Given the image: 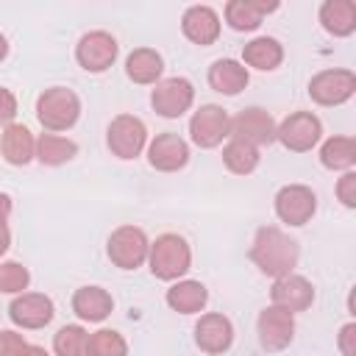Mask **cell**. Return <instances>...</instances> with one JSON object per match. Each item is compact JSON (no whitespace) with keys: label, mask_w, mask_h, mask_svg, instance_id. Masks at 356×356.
<instances>
[{"label":"cell","mask_w":356,"mask_h":356,"mask_svg":"<svg viewBox=\"0 0 356 356\" xmlns=\"http://www.w3.org/2000/svg\"><path fill=\"white\" fill-rule=\"evenodd\" d=\"M248 259L264 278L275 281L295 273L300 261V242L289 236V231H284L281 225H259L248 248Z\"/></svg>","instance_id":"obj_1"},{"label":"cell","mask_w":356,"mask_h":356,"mask_svg":"<svg viewBox=\"0 0 356 356\" xmlns=\"http://www.w3.org/2000/svg\"><path fill=\"white\" fill-rule=\"evenodd\" d=\"M147 270L156 281L164 284L186 278V273L192 270V245L186 242V236L175 231H164L156 239H150Z\"/></svg>","instance_id":"obj_2"},{"label":"cell","mask_w":356,"mask_h":356,"mask_svg":"<svg viewBox=\"0 0 356 356\" xmlns=\"http://www.w3.org/2000/svg\"><path fill=\"white\" fill-rule=\"evenodd\" d=\"M81 97L75 89L70 86H47L36 95V106L33 114L42 125V131L47 134H67L78 125L81 120Z\"/></svg>","instance_id":"obj_3"},{"label":"cell","mask_w":356,"mask_h":356,"mask_svg":"<svg viewBox=\"0 0 356 356\" xmlns=\"http://www.w3.org/2000/svg\"><path fill=\"white\" fill-rule=\"evenodd\" d=\"M147 250H150V236L142 225L134 222H122L117 225L108 239H106V256L114 267L131 273L147 264Z\"/></svg>","instance_id":"obj_4"},{"label":"cell","mask_w":356,"mask_h":356,"mask_svg":"<svg viewBox=\"0 0 356 356\" xmlns=\"http://www.w3.org/2000/svg\"><path fill=\"white\" fill-rule=\"evenodd\" d=\"M147 142H150V136H147V125L142 117L128 114V111L111 117V122L106 128V147L114 159L134 161L145 153Z\"/></svg>","instance_id":"obj_5"},{"label":"cell","mask_w":356,"mask_h":356,"mask_svg":"<svg viewBox=\"0 0 356 356\" xmlns=\"http://www.w3.org/2000/svg\"><path fill=\"white\" fill-rule=\"evenodd\" d=\"M306 92H309V97H312L314 106H323V108L345 106L356 95V72L350 67H328V70H320V72H314L309 78Z\"/></svg>","instance_id":"obj_6"},{"label":"cell","mask_w":356,"mask_h":356,"mask_svg":"<svg viewBox=\"0 0 356 356\" xmlns=\"http://www.w3.org/2000/svg\"><path fill=\"white\" fill-rule=\"evenodd\" d=\"M231 136V114L217 103H203L189 117V142L200 150L222 147Z\"/></svg>","instance_id":"obj_7"},{"label":"cell","mask_w":356,"mask_h":356,"mask_svg":"<svg viewBox=\"0 0 356 356\" xmlns=\"http://www.w3.org/2000/svg\"><path fill=\"white\" fill-rule=\"evenodd\" d=\"M275 142L289 153H312L323 142V120L314 111H292L278 120Z\"/></svg>","instance_id":"obj_8"},{"label":"cell","mask_w":356,"mask_h":356,"mask_svg":"<svg viewBox=\"0 0 356 356\" xmlns=\"http://www.w3.org/2000/svg\"><path fill=\"white\" fill-rule=\"evenodd\" d=\"M273 211L286 228H303L317 214V192L309 184H284L273 197Z\"/></svg>","instance_id":"obj_9"},{"label":"cell","mask_w":356,"mask_h":356,"mask_svg":"<svg viewBox=\"0 0 356 356\" xmlns=\"http://www.w3.org/2000/svg\"><path fill=\"white\" fill-rule=\"evenodd\" d=\"M120 56V42L114 33L103 31V28H95V31H86L78 42H75V61L83 72L89 75H103L114 67Z\"/></svg>","instance_id":"obj_10"},{"label":"cell","mask_w":356,"mask_h":356,"mask_svg":"<svg viewBox=\"0 0 356 356\" xmlns=\"http://www.w3.org/2000/svg\"><path fill=\"white\" fill-rule=\"evenodd\" d=\"M195 106V83L184 75L161 78L150 89V108L164 120H178Z\"/></svg>","instance_id":"obj_11"},{"label":"cell","mask_w":356,"mask_h":356,"mask_svg":"<svg viewBox=\"0 0 356 356\" xmlns=\"http://www.w3.org/2000/svg\"><path fill=\"white\" fill-rule=\"evenodd\" d=\"M275 128H278V120L267 108L248 106L231 117V136L228 139H239V142H248V145L261 150V147H270L275 142Z\"/></svg>","instance_id":"obj_12"},{"label":"cell","mask_w":356,"mask_h":356,"mask_svg":"<svg viewBox=\"0 0 356 356\" xmlns=\"http://www.w3.org/2000/svg\"><path fill=\"white\" fill-rule=\"evenodd\" d=\"M234 323L228 314L222 312H203L197 314V323L192 328V339H195V348L206 356H222L231 350L234 345Z\"/></svg>","instance_id":"obj_13"},{"label":"cell","mask_w":356,"mask_h":356,"mask_svg":"<svg viewBox=\"0 0 356 356\" xmlns=\"http://www.w3.org/2000/svg\"><path fill=\"white\" fill-rule=\"evenodd\" d=\"M295 331H298L295 314H289L278 306H264L256 317V337H259L261 350H267V353L286 350L295 342Z\"/></svg>","instance_id":"obj_14"},{"label":"cell","mask_w":356,"mask_h":356,"mask_svg":"<svg viewBox=\"0 0 356 356\" xmlns=\"http://www.w3.org/2000/svg\"><path fill=\"white\" fill-rule=\"evenodd\" d=\"M56 317V303L44 292H19L8 303V320L22 331H39Z\"/></svg>","instance_id":"obj_15"},{"label":"cell","mask_w":356,"mask_h":356,"mask_svg":"<svg viewBox=\"0 0 356 356\" xmlns=\"http://www.w3.org/2000/svg\"><path fill=\"white\" fill-rule=\"evenodd\" d=\"M314 298H317L314 284L306 275H300V273L281 275L270 286V306H278V309H284L289 314L309 312L314 306Z\"/></svg>","instance_id":"obj_16"},{"label":"cell","mask_w":356,"mask_h":356,"mask_svg":"<svg viewBox=\"0 0 356 356\" xmlns=\"http://www.w3.org/2000/svg\"><path fill=\"white\" fill-rule=\"evenodd\" d=\"M189 142L172 131L156 134L145 147V159L156 172H181L189 164Z\"/></svg>","instance_id":"obj_17"},{"label":"cell","mask_w":356,"mask_h":356,"mask_svg":"<svg viewBox=\"0 0 356 356\" xmlns=\"http://www.w3.org/2000/svg\"><path fill=\"white\" fill-rule=\"evenodd\" d=\"M181 33L197 47H211L222 33V19L211 6L195 3L181 14Z\"/></svg>","instance_id":"obj_18"},{"label":"cell","mask_w":356,"mask_h":356,"mask_svg":"<svg viewBox=\"0 0 356 356\" xmlns=\"http://www.w3.org/2000/svg\"><path fill=\"white\" fill-rule=\"evenodd\" d=\"M281 8L278 0H228L222 8L225 25L236 33H253L261 28L264 17L275 14Z\"/></svg>","instance_id":"obj_19"},{"label":"cell","mask_w":356,"mask_h":356,"mask_svg":"<svg viewBox=\"0 0 356 356\" xmlns=\"http://www.w3.org/2000/svg\"><path fill=\"white\" fill-rule=\"evenodd\" d=\"M70 309L72 314L81 320V323H103L111 317L114 312V298L106 286H97V284H86V286H78L70 298Z\"/></svg>","instance_id":"obj_20"},{"label":"cell","mask_w":356,"mask_h":356,"mask_svg":"<svg viewBox=\"0 0 356 356\" xmlns=\"http://www.w3.org/2000/svg\"><path fill=\"white\" fill-rule=\"evenodd\" d=\"M0 156L11 167H28L36 161V134L22 122L6 125L0 131Z\"/></svg>","instance_id":"obj_21"},{"label":"cell","mask_w":356,"mask_h":356,"mask_svg":"<svg viewBox=\"0 0 356 356\" xmlns=\"http://www.w3.org/2000/svg\"><path fill=\"white\" fill-rule=\"evenodd\" d=\"M164 303L170 306V312L175 314H203L206 306H209V286L197 278H181V281H172L164 292Z\"/></svg>","instance_id":"obj_22"},{"label":"cell","mask_w":356,"mask_h":356,"mask_svg":"<svg viewBox=\"0 0 356 356\" xmlns=\"http://www.w3.org/2000/svg\"><path fill=\"white\" fill-rule=\"evenodd\" d=\"M206 81H209V86H211L217 95L236 97L239 92L248 89V83H250V70H248L239 58H217V61L209 64Z\"/></svg>","instance_id":"obj_23"},{"label":"cell","mask_w":356,"mask_h":356,"mask_svg":"<svg viewBox=\"0 0 356 356\" xmlns=\"http://www.w3.org/2000/svg\"><path fill=\"white\" fill-rule=\"evenodd\" d=\"M317 19L328 36L348 39L356 33V0H323Z\"/></svg>","instance_id":"obj_24"},{"label":"cell","mask_w":356,"mask_h":356,"mask_svg":"<svg viewBox=\"0 0 356 356\" xmlns=\"http://www.w3.org/2000/svg\"><path fill=\"white\" fill-rule=\"evenodd\" d=\"M125 75L136 86H156L164 78V56L156 47H134L125 56Z\"/></svg>","instance_id":"obj_25"},{"label":"cell","mask_w":356,"mask_h":356,"mask_svg":"<svg viewBox=\"0 0 356 356\" xmlns=\"http://www.w3.org/2000/svg\"><path fill=\"white\" fill-rule=\"evenodd\" d=\"M284 58H286V50L275 36H253L248 44H242V64L248 70L273 72L284 64Z\"/></svg>","instance_id":"obj_26"},{"label":"cell","mask_w":356,"mask_h":356,"mask_svg":"<svg viewBox=\"0 0 356 356\" xmlns=\"http://www.w3.org/2000/svg\"><path fill=\"white\" fill-rule=\"evenodd\" d=\"M320 164L331 172H348L356 167V136L350 134H334L317 145Z\"/></svg>","instance_id":"obj_27"},{"label":"cell","mask_w":356,"mask_h":356,"mask_svg":"<svg viewBox=\"0 0 356 356\" xmlns=\"http://www.w3.org/2000/svg\"><path fill=\"white\" fill-rule=\"evenodd\" d=\"M78 156V142L64 134L42 131L36 136V161L42 167H64Z\"/></svg>","instance_id":"obj_28"},{"label":"cell","mask_w":356,"mask_h":356,"mask_svg":"<svg viewBox=\"0 0 356 356\" xmlns=\"http://www.w3.org/2000/svg\"><path fill=\"white\" fill-rule=\"evenodd\" d=\"M220 156H222V167L231 175H239V178L253 175L259 170V164H261V150L248 145V142H239V139H228L222 145Z\"/></svg>","instance_id":"obj_29"},{"label":"cell","mask_w":356,"mask_h":356,"mask_svg":"<svg viewBox=\"0 0 356 356\" xmlns=\"http://www.w3.org/2000/svg\"><path fill=\"white\" fill-rule=\"evenodd\" d=\"M89 331L81 323H67L53 334V356H86Z\"/></svg>","instance_id":"obj_30"},{"label":"cell","mask_w":356,"mask_h":356,"mask_svg":"<svg viewBox=\"0 0 356 356\" xmlns=\"http://www.w3.org/2000/svg\"><path fill=\"white\" fill-rule=\"evenodd\" d=\"M128 339L114 328H97L86 339V356H128Z\"/></svg>","instance_id":"obj_31"},{"label":"cell","mask_w":356,"mask_h":356,"mask_svg":"<svg viewBox=\"0 0 356 356\" xmlns=\"http://www.w3.org/2000/svg\"><path fill=\"white\" fill-rule=\"evenodd\" d=\"M28 286H31V270L17 259H3L0 261V292L14 298L19 292H28Z\"/></svg>","instance_id":"obj_32"},{"label":"cell","mask_w":356,"mask_h":356,"mask_svg":"<svg viewBox=\"0 0 356 356\" xmlns=\"http://www.w3.org/2000/svg\"><path fill=\"white\" fill-rule=\"evenodd\" d=\"M334 195L337 200L345 206V209H356V170H348V172H339L337 184H334Z\"/></svg>","instance_id":"obj_33"},{"label":"cell","mask_w":356,"mask_h":356,"mask_svg":"<svg viewBox=\"0 0 356 356\" xmlns=\"http://www.w3.org/2000/svg\"><path fill=\"white\" fill-rule=\"evenodd\" d=\"M25 345H28L25 334H19V331H14V328L0 331V356H22Z\"/></svg>","instance_id":"obj_34"},{"label":"cell","mask_w":356,"mask_h":356,"mask_svg":"<svg viewBox=\"0 0 356 356\" xmlns=\"http://www.w3.org/2000/svg\"><path fill=\"white\" fill-rule=\"evenodd\" d=\"M17 114H19L17 95H14L8 86H0V128L17 122Z\"/></svg>","instance_id":"obj_35"},{"label":"cell","mask_w":356,"mask_h":356,"mask_svg":"<svg viewBox=\"0 0 356 356\" xmlns=\"http://www.w3.org/2000/svg\"><path fill=\"white\" fill-rule=\"evenodd\" d=\"M337 348L342 356H356V320H348L345 325H339Z\"/></svg>","instance_id":"obj_36"},{"label":"cell","mask_w":356,"mask_h":356,"mask_svg":"<svg viewBox=\"0 0 356 356\" xmlns=\"http://www.w3.org/2000/svg\"><path fill=\"white\" fill-rule=\"evenodd\" d=\"M11 211H14V200H11V195H8V192H0V225H8Z\"/></svg>","instance_id":"obj_37"},{"label":"cell","mask_w":356,"mask_h":356,"mask_svg":"<svg viewBox=\"0 0 356 356\" xmlns=\"http://www.w3.org/2000/svg\"><path fill=\"white\" fill-rule=\"evenodd\" d=\"M8 248H11V228L8 225H0V261L8 253Z\"/></svg>","instance_id":"obj_38"},{"label":"cell","mask_w":356,"mask_h":356,"mask_svg":"<svg viewBox=\"0 0 356 356\" xmlns=\"http://www.w3.org/2000/svg\"><path fill=\"white\" fill-rule=\"evenodd\" d=\"M22 356H53L44 345H33V342H28L25 345V350H22Z\"/></svg>","instance_id":"obj_39"},{"label":"cell","mask_w":356,"mask_h":356,"mask_svg":"<svg viewBox=\"0 0 356 356\" xmlns=\"http://www.w3.org/2000/svg\"><path fill=\"white\" fill-rule=\"evenodd\" d=\"M8 50H11V44H8V36L0 31V64L8 58Z\"/></svg>","instance_id":"obj_40"},{"label":"cell","mask_w":356,"mask_h":356,"mask_svg":"<svg viewBox=\"0 0 356 356\" xmlns=\"http://www.w3.org/2000/svg\"><path fill=\"white\" fill-rule=\"evenodd\" d=\"M348 314L356 317V309H353V289H350V295H348Z\"/></svg>","instance_id":"obj_41"}]
</instances>
